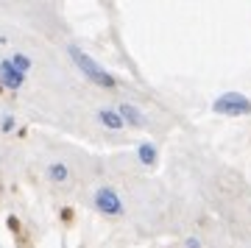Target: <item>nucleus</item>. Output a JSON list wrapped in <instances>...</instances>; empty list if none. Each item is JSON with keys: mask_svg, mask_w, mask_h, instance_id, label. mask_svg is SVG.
Segmentation results:
<instances>
[{"mask_svg": "<svg viewBox=\"0 0 251 248\" xmlns=\"http://www.w3.org/2000/svg\"><path fill=\"white\" fill-rule=\"evenodd\" d=\"M120 120H128V123H134V125H140L143 123V115H140V112H137L134 106H128V103H123V106H120Z\"/></svg>", "mask_w": 251, "mask_h": 248, "instance_id": "5", "label": "nucleus"}, {"mask_svg": "<svg viewBox=\"0 0 251 248\" xmlns=\"http://www.w3.org/2000/svg\"><path fill=\"white\" fill-rule=\"evenodd\" d=\"M0 81H3L6 87L17 89L20 84H23V73L14 70V67H11V62H3V64H0Z\"/></svg>", "mask_w": 251, "mask_h": 248, "instance_id": "4", "label": "nucleus"}, {"mask_svg": "<svg viewBox=\"0 0 251 248\" xmlns=\"http://www.w3.org/2000/svg\"><path fill=\"white\" fill-rule=\"evenodd\" d=\"M187 248H201V243H198V240H190V243H187Z\"/></svg>", "mask_w": 251, "mask_h": 248, "instance_id": "10", "label": "nucleus"}, {"mask_svg": "<svg viewBox=\"0 0 251 248\" xmlns=\"http://www.w3.org/2000/svg\"><path fill=\"white\" fill-rule=\"evenodd\" d=\"M50 176H53L56 181H64V178H67V168H64V165H53V168H50Z\"/></svg>", "mask_w": 251, "mask_h": 248, "instance_id": "9", "label": "nucleus"}, {"mask_svg": "<svg viewBox=\"0 0 251 248\" xmlns=\"http://www.w3.org/2000/svg\"><path fill=\"white\" fill-rule=\"evenodd\" d=\"M11 67L17 73H25L28 67H31V59H28V56H14V59H11Z\"/></svg>", "mask_w": 251, "mask_h": 248, "instance_id": "8", "label": "nucleus"}, {"mask_svg": "<svg viewBox=\"0 0 251 248\" xmlns=\"http://www.w3.org/2000/svg\"><path fill=\"white\" fill-rule=\"evenodd\" d=\"M140 162H143V165H153V162H156V148H153L151 142L140 145Z\"/></svg>", "mask_w": 251, "mask_h": 248, "instance_id": "6", "label": "nucleus"}, {"mask_svg": "<svg viewBox=\"0 0 251 248\" xmlns=\"http://www.w3.org/2000/svg\"><path fill=\"white\" fill-rule=\"evenodd\" d=\"M70 56L75 59V64H78V70L87 75V78L92 81V84H98V87H115V78L109 75L103 67H100L98 62H92L87 53H81L78 48H70Z\"/></svg>", "mask_w": 251, "mask_h": 248, "instance_id": "1", "label": "nucleus"}, {"mask_svg": "<svg viewBox=\"0 0 251 248\" xmlns=\"http://www.w3.org/2000/svg\"><path fill=\"white\" fill-rule=\"evenodd\" d=\"M95 206H98L100 212H109V215L123 212V204H120V198H117L112 190H98V193H95Z\"/></svg>", "mask_w": 251, "mask_h": 248, "instance_id": "3", "label": "nucleus"}, {"mask_svg": "<svg viewBox=\"0 0 251 248\" xmlns=\"http://www.w3.org/2000/svg\"><path fill=\"white\" fill-rule=\"evenodd\" d=\"M100 123L109 125V128H123V120H120L115 112H100Z\"/></svg>", "mask_w": 251, "mask_h": 248, "instance_id": "7", "label": "nucleus"}, {"mask_svg": "<svg viewBox=\"0 0 251 248\" xmlns=\"http://www.w3.org/2000/svg\"><path fill=\"white\" fill-rule=\"evenodd\" d=\"M215 112L218 115H249L251 112V100L246 95H240V92H226V95H221L215 100Z\"/></svg>", "mask_w": 251, "mask_h": 248, "instance_id": "2", "label": "nucleus"}]
</instances>
